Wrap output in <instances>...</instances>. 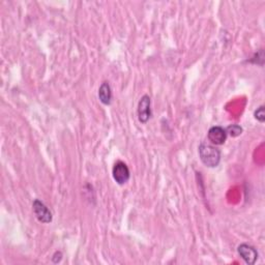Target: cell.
<instances>
[{
    "mask_svg": "<svg viewBox=\"0 0 265 265\" xmlns=\"http://www.w3.org/2000/svg\"><path fill=\"white\" fill-rule=\"evenodd\" d=\"M199 157L204 166L208 168H216L221 162V151L209 144H200L198 148Z\"/></svg>",
    "mask_w": 265,
    "mask_h": 265,
    "instance_id": "obj_1",
    "label": "cell"
},
{
    "mask_svg": "<svg viewBox=\"0 0 265 265\" xmlns=\"http://www.w3.org/2000/svg\"><path fill=\"white\" fill-rule=\"evenodd\" d=\"M112 175L114 180L119 186H123L127 184L131 177L129 167L127 166V164L121 161H118L114 164L112 169Z\"/></svg>",
    "mask_w": 265,
    "mask_h": 265,
    "instance_id": "obj_2",
    "label": "cell"
},
{
    "mask_svg": "<svg viewBox=\"0 0 265 265\" xmlns=\"http://www.w3.org/2000/svg\"><path fill=\"white\" fill-rule=\"evenodd\" d=\"M32 209H33V213H34L36 219L40 223H44V224H49V223L52 222L53 217H52V213L50 212V209L43 202L39 201L38 199H35L33 201Z\"/></svg>",
    "mask_w": 265,
    "mask_h": 265,
    "instance_id": "obj_3",
    "label": "cell"
},
{
    "mask_svg": "<svg viewBox=\"0 0 265 265\" xmlns=\"http://www.w3.org/2000/svg\"><path fill=\"white\" fill-rule=\"evenodd\" d=\"M151 101H150V96L145 94L143 95L140 101H139L138 104V119L141 123H147V121L151 117V109H150Z\"/></svg>",
    "mask_w": 265,
    "mask_h": 265,
    "instance_id": "obj_4",
    "label": "cell"
},
{
    "mask_svg": "<svg viewBox=\"0 0 265 265\" xmlns=\"http://www.w3.org/2000/svg\"><path fill=\"white\" fill-rule=\"evenodd\" d=\"M237 252L242 257V259L249 265H253L258 259V252L257 250L251 245L242 244L237 248Z\"/></svg>",
    "mask_w": 265,
    "mask_h": 265,
    "instance_id": "obj_5",
    "label": "cell"
},
{
    "mask_svg": "<svg viewBox=\"0 0 265 265\" xmlns=\"http://www.w3.org/2000/svg\"><path fill=\"white\" fill-rule=\"evenodd\" d=\"M207 138L208 140L215 145H223L227 140V133L225 129L219 127V125H216V127L209 129L207 133Z\"/></svg>",
    "mask_w": 265,
    "mask_h": 265,
    "instance_id": "obj_6",
    "label": "cell"
},
{
    "mask_svg": "<svg viewBox=\"0 0 265 265\" xmlns=\"http://www.w3.org/2000/svg\"><path fill=\"white\" fill-rule=\"evenodd\" d=\"M99 99L105 106H109L112 102V89L108 82H103L99 88Z\"/></svg>",
    "mask_w": 265,
    "mask_h": 265,
    "instance_id": "obj_7",
    "label": "cell"
},
{
    "mask_svg": "<svg viewBox=\"0 0 265 265\" xmlns=\"http://www.w3.org/2000/svg\"><path fill=\"white\" fill-rule=\"evenodd\" d=\"M226 130V133H227V136H231V137H239L240 135H242L243 133V128L241 127V125L239 124H232V125H229V127Z\"/></svg>",
    "mask_w": 265,
    "mask_h": 265,
    "instance_id": "obj_8",
    "label": "cell"
},
{
    "mask_svg": "<svg viewBox=\"0 0 265 265\" xmlns=\"http://www.w3.org/2000/svg\"><path fill=\"white\" fill-rule=\"evenodd\" d=\"M254 116H255V118L259 121V122H261V123H263L264 121H265V112H264V106H260L256 111H255V113H254Z\"/></svg>",
    "mask_w": 265,
    "mask_h": 265,
    "instance_id": "obj_9",
    "label": "cell"
},
{
    "mask_svg": "<svg viewBox=\"0 0 265 265\" xmlns=\"http://www.w3.org/2000/svg\"><path fill=\"white\" fill-rule=\"evenodd\" d=\"M61 259H62V253H61V252H56V253H55V254L53 255V257H52V261H53L54 263H58V262H60Z\"/></svg>",
    "mask_w": 265,
    "mask_h": 265,
    "instance_id": "obj_10",
    "label": "cell"
}]
</instances>
